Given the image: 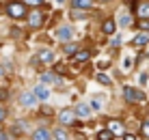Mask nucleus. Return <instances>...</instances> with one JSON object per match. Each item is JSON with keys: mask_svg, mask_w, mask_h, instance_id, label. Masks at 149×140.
<instances>
[{"mask_svg": "<svg viewBox=\"0 0 149 140\" xmlns=\"http://www.w3.org/2000/svg\"><path fill=\"white\" fill-rule=\"evenodd\" d=\"M123 97L127 101H143L145 99V93L138 91V89H132V86H123Z\"/></svg>", "mask_w": 149, "mask_h": 140, "instance_id": "obj_1", "label": "nucleus"}, {"mask_svg": "<svg viewBox=\"0 0 149 140\" xmlns=\"http://www.w3.org/2000/svg\"><path fill=\"white\" fill-rule=\"evenodd\" d=\"M7 13L11 15L13 19H19V17H24V15H26V7H24L22 2H13V4H9Z\"/></svg>", "mask_w": 149, "mask_h": 140, "instance_id": "obj_2", "label": "nucleus"}, {"mask_svg": "<svg viewBox=\"0 0 149 140\" xmlns=\"http://www.w3.org/2000/svg\"><path fill=\"white\" fill-rule=\"evenodd\" d=\"M37 60L39 63H45V65H52L54 63V52L52 50H39L37 52Z\"/></svg>", "mask_w": 149, "mask_h": 140, "instance_id": "obj_3", "label": "nucleus"}, {"mask_svg": "<svg viewBox=\"0 0 149 140\" xmlns=\"http://www.w3.org/2000/svg\"><path fill=\"white\" fill-rule=\"evenodd\" d=\"M91 112H93V108H91L89 103H78V106H76V110H74V114H78V116H82V119H89Z\"/></svg>", "mask_w": 149, "mask_h": 140, "instance_id": "obj_4", "label": "nucleus"}, {"mask_svg": "<svg viewBox=\"0 0 149 140\" xmlns=\"http://www.w3.org/2000/svg\"><path fill=\"white\" fill-rule=\"evenodd\" d=\"M33 95H35V99H41V101H45V99L50 97V91L45 89L43 84H37V86L33 89Z\"/></svg>", "mask_w": 149, "mask_h": 140, "instance_id": "obj_5", "label": "nucleus"}, {"mask_svg": "<svg viewBox=\"0 0 149 140\" xmlns=\"http://www.w3.org/2000/svg\"><path fill=\"white\" fill-rule=\"evenodd\" d=\"M71 35H74V28H71V26H61V28L56 30V37L61 41H69Z\"/></svg>", "mask_w": 149, "mask_h": 140, "instance_id": "obj_6", "label": "nucleus"}, {"mask_svg": "<svg viewBox=\"0 0 149 140\" xmlns=\"http://www.w3.org/2000/svg\"><path fill=\"white\" fill-rule=\"evenodd\" d=\"M58 119H61V123H65V125H71V123L76 121V114H74V110H63L58 114Z\"/></svg>", "mask_w": 149, "mask_h": 140, "instance_id": "obj_7", "label": "nucleus"}, {"mask_svg": "<svg viewBox=\"0 0 149 140\" xmlns=\"http://www.w3.org/2000/svg\"><path fill=\"white\" fill-rule=\"evenodd\" d=\"M117 22H119L121 28H127V26L132 24V15L127 13V11H121V13H119V17H117Z\"/></svg>", "mask_w": 149, "mask_h": 140, "instance_id": "obj_8", "label": "nucleus"}, {"mask_svg": "<svg viewBox=\"0 0 149 140\" xmlns=\"http://www.w3.org/2000/svg\"><path fill=\"white\" fill-rule=\"evenodd\" d=\"M33 140H50V129L45 127H39L33 132Z\"/></svg>", "mask_w": 149, "mask_h": 140, "instance_id": "obj_9", "label": "nucleus"}, {"mask_svg": "<svg viewBox=\"0 0 149 140\" xmlns=\"http://www.w3.org/2000/svg\"><path fill=\"white\" fill-rule=\"evenodd\" d=\"M19 101H22V106H35V103H37L33 93H24V95L19 97Z\"/></svg>", "mask_w": 149, "mask_h": 140, "instance_id": "obj_10", "label": "nucleus"}, {"mask_svg": "<svg viewBox=\"0 0 149 140\" xmlns=\"http://www.w3.org/2000/svg\"><path fill=\"white\" fill-rule=\"evenodd\" d=\"M108 132L112 134V136H115V134H123V125L119 121H110L108 123Z\"/></svg>", "mask_w": 149, "mask_h": 140, "instance_id": "obj_11", "label": "nucleus"}, {"mask_svg": "<svg viewBox=\"0 0 149 140\" xmlns=\"http://www.w3.org/2000/svg\"><path fill=\"white\" fill-rule=\"evenodd\" d=\"M58 78H56L54 73H43L41 76V84H58Z\"/></svg>", "mask_w": 149, "mask_h": 140, "instance_id": "obj_12", "label": "nucleus"}, {"mask_svg": "<svg viewBox=\"0 0 149 140\" xmlns=\"http://www.w3.org/2000/svg\"><path fill=\"white\" fill-rule=\"evenodd\" d=\"M93 4V0H71V7L74 9H89Z\"/></svg>", "mask_w": 149, "mask_h": 140, "instance_id": "obj_13", "label": "nucleus"}, {"mask_svg": "<svg viewBox=\"0 0 149 140\" xmlns=\"http://www.w3.org/2000/svg\"><path fill=\"white\" fill-rule=\"evenodd\" d=\"M28 24H30V26H35V28H37V26L41 24V13H39V11H33V13L28 15Z\"/></svg>", "mask_w": 149, "mask_h": 140, "instance_id": "obj_14", "label": "nucleus"}, {"mask_svg": "<svg viewBox=\"0 0 149 140\" xmlns=\"http://www.w3.org/2000/svg\"><path fill=\"white\" fill-rule=\"evenodd\" d=\"M54 138L56 140H69V134H67V129H54Z\"/></svg>", "mask_w": 149, "mask_h": 140, "instance_id": "obj_15", "label": "nucleus"}, {"mask_svg": "<svg viewBox=\"0 0 149 140\" xmlns=\"http://www.w3.org/2000/svg\"><path fill=\"white\" fill-rule=\"evenodd\" d=\"M147 41H149V37H147L145 33H143V35H136V37H134V45H138V48H141V45H145Z\"/></svg>", "mask_w": 149, "mask_h": 140, "instance_id": "obj_16", "label": "nucleus"}, {"mask_svg": "<svg viewBox=\"0 0 149 140\" xmlns=\"http://www.w3.org/2000/svg\"><path fill=\"white\" fill-rule=\"evenodd\" d=\"M138 15H141V17H149V2H143L141 7H138Z\"/></svg>", "mask_w": 149, "mask_h": 140, "instance_id": "obj_17", "label": "nucleus"}, {"mask_svg": "<svg viewBox=\"0 0 149 140\" xmlns=\"http://www.w3.org/2000/svg\"><path fill=\"white\" fill-rule=\"evenodd\" d=\"M104 33H106V35H112V33H115V22H112V19H106V24H104Z\"/></svg>", "mask_w": 149, "mask_h": 140, "instance_id": "obj_18", "label": "nucleus"}, {"mask_svg": "<svg viewBox=\"0 0 149 140\" xmlns=\"http://www.w3.org/2000/svg\"><path fill=\"white\" fill-rule=\"evenodd\" d=\"M97 82H100V84H106V86H110V78L106 76V73H97Z\"/></svg>", "mask_w": 149, "mask_h": 140, "instance_id": "obj_19", "label": "nucleus"}, {"mask_svg": "<svg viewBox=\"0 0 149 140\" xmlns=\"http://www.w3.org/2000/svg\"><path fill=\"white\" fill-rule=\"evenodd\" d=\"M86 58H89V52H76L74 54V60H80V63L86 60Z\"/></svg>", "mask_w": 149, "mask_h": 140, "instance_id": "obj_20", "label": "nucleus"}, {"mask_svg": "<svg viewBox=\"0 0 149 140\" xmlns=\"http://www.w3.org/2000/svg\"><path fill=\"white\" fill-rule=\"evenodd\" d=\"M100 140H112V134L108 132V129H102L100 132Z\"/></svg>", "mask_w": 149, "mask_h": 140, "instance_id": "obj_21", "label": "nucleus"}, {"mask_svg": "<svg viewBox=\"0 0 149 140\" xmlns=\"http://www.w3.org/2000/svg\"><path fill=\"white\" fill-rule=\"evenodd\" d=\"M13 129H15V132H24V129H26V121H17L13 125Z\"/></svg>", "mask_w": 149, "mask_h": 140, "instance_id": "obj_22", "label": "nucleus"}, {"mask_svg": "<svg viewBox=\"0 0 149 140\" xmlns=\"http://www.w3.org/2000/svg\"><path fill=\"white\" fill-rule=\"evenodd\" d=\"M65 52L67 54H76V43H67L65 45Z\"/></svg>", "mask_w": 149, "mask_h": 140, "instance_id": "obj_23", "label": "nucleus"}, {"mask_svg": "<svg viewBox=\"0 0 149 140\" xmlns=\"http://www.w3.org/2000/svg\"><path fill=\"white\" fill-rule=\"evenodd\" d=\"M89 106L95 108V110H100V108H102V101H100V99H93V103H89Z\"/></svg>", "mask_w": 149, "mask_h": 140, "instance_id": "obj_24", "label": "nucleus"}, {"mask_svg": "<svg viewBox=\"0 0 149 140\" xmlns=\"http://www.w3.org/2000/svg\"><path fill=\"white\" fill-rule=\"evenodd\" d=\"M4 116H7V110H4V108H0V121H4Z\"/></svg>", "mask_w": 149, "mask_h": 140, "instance_id": "obj_25", "label": "nucleus"}, {"mask_svg": "<svg viewBox=\"0 0 149 140\" xmlns=\"http://www.w3.org/2000/svg\"><path fill=\"white\" fill-rule=\"evenodd\" d=\"M0 99H7V91L4 89H0Z\"/></svg>", "mask_w": 149, "mask_h": 140, "instance_id": "obj_26", "label": "nucleus"}, {"mask_svg": "<svg viewBox=\"0 0 149 140\" xmlns=\"http://www.w3.org/2000/svg\"><path fill=\"white\" fill-rule=\"evenodd\" d=\"M123 140H136L134 136H130V134H125V136H123Z\"/></svg>", "mask_w": 149, "mask_h": 140, "instance_id": "obj_27", "label": "nucleus"}, {"mask_svg": "<svg viewBox=\"0 0 149 140\" xmlns=\"http://www.w3.org/2000/svg\"><path fill=\"white\" fill-rule=\"evenodd\" d=\"M143 129H145V134H147V136H149V121L145 123V127H143Z\"/></svg>", "mask_w": 149, "mask_h": 140, "instance_id": "obj_28", "label": "nucleus"}, {"mask_svg": "<svg viewBox=\"0 0 149 140\" xmlns=\"http://www.w3.org/2000/svg\"><path fill=\"white\" fill-rule=\"evenodd\" d=\"M4 76V69H2V67H0V78H2Z\"/></svg>", "mask_w": 149, "mask_h": 140, "instance_id": "obj_29", "label": "nucleus"}, {"mask_svg": "<svg viewBox=\"0 0 149 140\" xmlns=\"http://www.w3.org/2000/svg\"><path fill=\"white\" fill-rule=\"evenodd\" d=\"M0 140H7V136H4V134H0Z\"/></svg>", "mask_w": 149, "mask_h": 140, "instance_id": "obj_30", "label": "nucleus"}, {"mask_svg": "<svg viewBox=\"0 0 149 140\" xmlns=\"http://www.w3.org/2000/svg\"><path fill=\"white\" fill-rule=\"evenodd\" d=\"M28 2H41V0H28Z\"/></svg>", "mask_w": 149, "mask_h": 140, "instance_id": "obj_31", "label": "nucleus"}, {"mask_svg": "<svg viewBox=\"0 0 149 140\" xmlns=\"http://www.w3.org/2000/svg\"><path fill=\"white\" fill-rule=\"evenodd\" d=\"M56 2H63V0H56Z\"/></svg>", "mask_w": 149, "mask_h": 140, "instance_id": "obj_32", "label": "nucleus"}]
</instances>
